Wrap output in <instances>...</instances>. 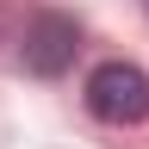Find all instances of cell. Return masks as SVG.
I'll return each mask as SVG.
<instances>
[{"label": "cell", "instance_id": "1", "mask_svg": "<svg viewBox=\"0 0 149 149\" xmlns=\"http://www.w3.org/2000/svg\"><path fill=\"white\" fill-rule=\"evenodd\" d=\"M87 112L106 124H143L149 118V74L137 62H100L87 74Z\"/></svg>", "mask_w": 149, "mask_h": 149}, {"label": "cell", "instance_id": "2", "mask_svg": "<svg viewBox=\"0 0 149 149\" xmlns=\"http://www.w3.org/2000/svg\"><path fill=\"white\" fill-rule=\"evenodd\" d=\"M74 50H81V25H74L68 13H37L25 25V44H19V62H25L31 74H62L74 62Z\"/></svg>", "mask_w": 149, "mask_h": 149}]
</instances>
